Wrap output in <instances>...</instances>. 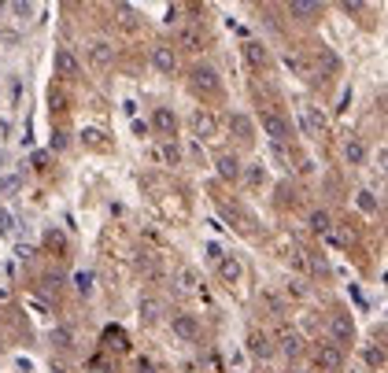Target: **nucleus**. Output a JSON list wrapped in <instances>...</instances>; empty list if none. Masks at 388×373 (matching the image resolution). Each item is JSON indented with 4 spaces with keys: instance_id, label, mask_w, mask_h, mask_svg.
Instances as JSON below:
<instances>
[{
    "instance_id": "7ed1b4c3",
    "label": "nucleus",
    "mask_w": 388,
    "mask_h": 373,
    "mask_svg": "<svg viewBox=\"0 0 388 373\" xmlns=\"http://www.w3.org/2000/svg\"><path fill=\"white\" fill-rule=\"evenodd\" d=\"M259 126H263V134L278 144V148H281L288 137H293V126H288V119L278 115V111H263V115H259Z\"/></svg>"
},
{
    "instance_id": "a211bd4d",
    "label": "nucleus",
    "mask_w": 388,
    "mask_h": 373,
    "mask_svg": "<svg viewBox=\"0 0 388 373\" xmlns=\"http://www.w3.org/2000/svg\"><path fill=\"white\" fill-rule=\"evenodd\" d=\"M215 263H218V278H222V281H230V285H233V281L240 278V263H237L233 255H218Z\"/></svg>"
},
{
    "instance_id": "ddd939ff",
    "label": "nucleus",
    "mask_w": 388,
    "mask_h": 373,
    "mask_svg": "<svg viewBox=\"0 0 388 373\" xmlns=\"http://www.w3.org/2000/svg\"><path fill=\"white\" fill-rule=\"evenodd\" d=\"M245 59L252 63V67L259 71V67H270V52H266V45H259V41H245Z\"/></svg>"
},
{
    "instance_id": "c756f323",
    "label": "nucleus",
    "mask_w": 388,
    "mask_h": 373,
    "mask_svg": "<svg viewBox=\"0 0 388 373\" xmlns=\"http://www.w3.org/2000/svg\"><path fill=\"white\" fill-rule=\"evenodd\" d=\"M119 15H122V26L126 30H137V19H134V8H115Z\"/></svg>"
},
{
    "instance_id": "5701e85b",
    "label": "nucleus",
    "mask_w": 388,
    "mask_h": 373,
    "mask_svg": "<svg viewBox=\"0 0 388 373\" xmlns=\"http://www.w3.org/2000/svg\"><path fill=\"white\" fill-rule=\"evenodd\" d=\"M366 362L374 366V369H384V348L377 344V348H366Z\"/></svg>"
},
{
    "instance_id": "2f4dec72",
    "label": "nucleus",
    "mask_w": 388,
    "mask_h": 373,
    "mask_svg": "<svg viewBox=\"0 0 388 373\" xmlns=\"http://www.w3.org/2000/svg\"><path fill=\"white\" fill-rule=\"evenodd\" d=\"M52 340H56L59 348H67V340H71V333H67V329H56V336H52Z\"/></svg>"
},
{
    "instance_id": "72a5a7b5",
    "label": "nucleus",
    "mask_w": 388,
    "mask_h": 373,
    "mask_svg": "<svg viewBox=\"0 0 388 373\" xmlns=\"http://www.w3.org/2000/svg\"><path fill=\"white\" fill-rule=\"evenodd\" d=\"M11 11H15V15H30L34 8H30V4H11Z\"/></svg>"
},
{
    "instance_id": "4468645a",
    "label": "nucleus",
    "mask_w": 388,
    "mask_h": 373,
    "mask_svg": "<svg viewBox=\"0 0 388 373\" xmlns=\"http://www.w3.org/2000/svg\"><path fill=\"white\" fill-rule=\"evenodd\" d=\"M278 348H281V355L296 359V355L303 351V340H300V333H296V329H281V333H278Z\"/></svg>"
},
{
    "instance_id": "f03ea898",
    "label": "nucleus",
    "mask_w": 388,
    "mask_h": 373,
    "mask_svg": "<svg viewBox=\"0 0 388 373\" xmlns=\"http://www.w3.org/2000/svg\"><path fill=\"white\" fill-rule=\"evenodd\" d=\"M311 359H314V366L322 373H336V369L344 366V351L336 348V344H329V340H318V344L311 348Z\"/></svg>"
},
{
    "instance_id": "393cba45",
    "label": "nucleus",
    "mask_w": 388,
    "mask_h": 373,
    "mask_svg": "<svg viewBox=\"0 0 388 373\" xmlns=\"http://www.w3.org/2000/svg\"><path fill=\"white\" fill-rule=\"evenodd\" d=\"M104 344L115 348V351H122V348H126V336H122L119 329H107V333H104Z\"/></svg>"
},
{
    "instance_id": "aec40b11",
    "label": "nucleus",
    "mask_w": 388,
    "mask_h": 373,
    "mask_svg": "<svg viewBox=\"0 0 388 373\" xmlns=\"http://www.w3.org/2000/svg\"><path fill=\"white\" fill-rule=\"evenodd\" d=\"M230 129L237 134V141H252V134H255V126H252L248 115H230Z\"/></svg>"
},
{
    "instance_id": "a878e982",
    "label": "nucleus",
    "mask_w": 388,
    "mask_h": 373,
    "mask_svg": "<svg viewBox=\"0 0 388 373\" xmlns=\"http://www.w3.org/2000/svg\"><path fill=\"white\" fill-rule=\"evenodd\" d=\"M48 104H52L56 111H67L71 100H67V93H63V89H52V93H48Z\"/></svg>"
},
{
    "instance_id": "dca6fc26",
    "label": "nucleus",
    "mask_w": 388,
    "mask_h": 373,
    "mask_svg": "<svg viewBox=\"0 0 388 373\" xmlns=\"http://www.w3.org/2000/svg\"><path fill=\"white\" fill-rule=\"evenodd\" d=\"M300 122H303V134L307 137H318L322 129H326V122H322V115L314 107H300Z\"/></svg>"
},
{
    "instance_id": "f257e3e1",
    "label": "nucleus",
    "mask_w": 388,
    "mask_h": 373,
    "mask_svg": "<svg viewBox=\"0 0 388 373\" xmlns=\"http://www.w3.org/2000/svg\"><path fill=\"white\" fill-rule=\"evenodd\" d=\"M189 89L200 96V100H215L222 96V78L215 67H207V63H196V67L189 71Z\"/></svg>"
},
{
    "instance_id": "f3484780",
    "label": "nucleus",
    "mask_w": 388,
    "mask_h": 373,
    "mask_svg": "<svg viewBox=\"0 0 388 373\" xmlns=\"http://www.w3.org/2000/svg\"><path fill=\"white\" fill-rule=\"evenodd\" d=\"M215 167H218V174L225 177V182H237V177H240V163H237V155H230V152H222L215 159Z\"/></svg>"
},
{
    "instance_id": "cd10ccee",
    "label": "nucleus",
    "mask_w": 388,
    "mask_h": 373,
    "mask_svg": "<svg viewBox=\"0 0 388 373\" xmlns=\"http://www.w3.org/2000/svg\"><path fill=\"white\" fill-rule=\"evenodd\" d=\"M177 281H182V292H192V288H196V273L182 270V273H177Z\"/></svg>"
},
{
    "instance_id": "9d476101",
    "label": "nucleus",
    "mask_w": 388,
    "mask_h": 373,
    "mask_svg": "<svg viewBox=\"0 0 388 373\" xmlns=\"http://www.w3.org/2000/svg\"><path fill=\"white\" fill-rule=\"evenodd\" d=\"M170 329H174V336H182V340H200V321L192 314H174Z\"/></svg>"
},
{
    "instance_id": "20e7f679",
    "label": "nucleus",
    "mask_w": 388,
    "mask_h": 373,
    "mask_svg": "<svg viewBox=\"0 0 388 373\" xmlns=\"http://www.w3.org/2000/svg\"><path fill=\"white\" fill-rule=\"evenodd\" d=\"M189 129L200 141H211V137H218V115H215V111H207V107H196V111H192V119H189Z\"/></svg>"
},
{
    "instance_id": "2eb2a0df",
    "label": "nucleus",
    "mask_w": 388,
    "mask_h": 373,
    "mask_svg": "<svg viewBox=\"0 0 388 373\" xmlns=\"http://www.w3.org/2000/svg\"><path fill=\"white\" fill-rule=\"evenodd\" d=\"M288 15H296L300 23H314L322 15V4H311V0H293V4H288Z\"/></svg>"
},
{
    "instance_id": "423d86ee",
    "label": "nucleus",
    "mask_w": 388,
    "mask_h": 373,
    "mask_svg": "<svg viewBox=\"0 0 388 373\" xmlns=\"http://www.w3.org/2000/svg\"><path fill=\"white\" fill-rule=\"evenodd\" d=\"M78 74H82V63H78V56L71 52V48H59V52H56V78H63V82H74Z\"/></svg>"
},
{
    "instance_id": "b1692460",
    "label": "nucleus",
    "mask_w": 388,
    "mask_h": 373,
    "mask_svg": "<svg viewBox=\"0 0 388 373\" xmlns=\"http://www.w3.org/2000/svg\"><path fill=\"white\" fill-rule=\"evenodd\" d=\"M141 314L148 318V321H152V318H159V300H152V296H144V300H141Z\"/></svg>"
},
{
    "instance_id": "4be33fe9",
    "label": "nucleus",
    "mask_w": 388,
    "mask_h": 373,
    "mask_svg": "<svg viewBox=\"0 0 388 373\" xmlns=\"http://www.w3.org/2000/svg\"><path fill=\"white\" fill-rule=\"evenodd\" d=\"M311 230H314V233H329V230H333L326 211H311Z\"/></svg>"
},
{
    "instance_id": "412c9836",
    "label": "nucleus",
    "mask_w": 388,
    "mask_h": 373,
    "mask_svg": "<svg viewBox=\"0 0 388 373\" xmlns=\"http://www.w3.org/2000/svg\"><path fill=\"white\" fill-rule=\"evenodd\" d=\"M285 63H288V67H293L300 78H311V67H307V59H303L300 52H288V56H285Z\"/></svg>"
},
{
    "instance_id": "f8f14e48",
    "label": "nucleus",
    "mask_w": 388,
    "mask_h": 373,
    "mask_svg": "<svg viewBox=\"0 0 388 373\" xmlns=\"http://www.w3.org/2000/svg\"><path fill=\"white\" fill-rule=\"evenodd\" d=\"M152 126H155V134H159V137H174V129H177V119H174V111H170V107H155V115H152Z\"/></svg>"
},
{
    "instance_id": "1a4fd4ad",
    "label": "nucleus",
    "mask_w": 388,
    "mask_h": 373,
    "mask_svg": "<svg viewBox=\"0 0 388 373\" xmlns=\"http://www.w3.org/2000/svg\"><path fill=\"white\" fill-rule=\"evenodd\" d=\"M152 63H155L159 74H174L177 71V52H174L170 45H155L152 48Z\"/></svg>"
},
{
    "instance_id": "c85d7f7f",
    "label": "nucleus",
    "mask_w": 388,
    "mask_h": 373,
    "mask_svg": "<svg viewBox=\"0 0 388 373\" xmlns=\"http://www.w3.org/2000/svg\"><path fill=\"white\" fill-rule=\"evenodd\" d=\"M248 182H252V185H263V182H266V170L259 167V163H255V167H248Z\"/></svg>"
},
{
    "instance_id": "473e14b6",
    "label": "nucleus",
    "mask_w": 388,
    "mask_h": 373,
    "mask_svg": "<svg viewBox=\"0 0 388 373\" xmlns=\"http://www.w3.org/2000/svg\"><path fill=\"white\" fill-rule=\"evenodd\" d=\"M78 288L89 292V288H93V273H82V278H78Z\"/></svg>"
},
{
    "instance_id": "9b49d317",
    "label": "nucleus",
    "mask_w": 388,
    "mask_h": 373,
    "mask_svg": "<svg viewBox=\"0 0 388 373\" xmlns=\"http://www.w3.org/2000/svg\"><path fill=\"white\" fill-rule=\"evenodd\" d=\"M341 152H344V163H348V167H363V163H366V144H363L359 137H344Z\"/></svg>"
},
{
    "instance_id": "6e6552de",
    "label": "nucleus",
    "mask_w": 388,
    "mask_h": 373,
    "mask_svg": "<svg viewBox=\"0 0 388 373\" xmlns=\"http://www.w3.org/2000/svg\"><path fill=\"white\" fill-rule=\"evenodd\" d=\"M89 63L96 71H111V63H115V48H111L107 41H93L89 45Z\"/></svg>"
},
{
    "instance_id": "f704fd0d",
    "label": "nucleus",
    "mask_w": 388,
    "mask_h": 373,
    "mask_svg": "<svg viewBox=\"0 0 388 373\" xmlns=\"http://www.w3.org/2000/svg\"><path fill=\"white\" fill-rule=\"evenodd\" d=\"M0 11H4V4H0Z\"/></svg>"
},
{
    "instance_id": "bb28decb",
    "label": "nucleus",
    "mask_w": 388,
    "mask_h": 373,
    "mask_svg": "<svg viewBox=\"0 0 388 373\" xmlns=\"http://www.w3.org/2000/svg\"><path fill=\"white\" fill-rule=\"evenodd\" d=\"M359 207L366 211V215H377V200H374V192H359Z\"/></svg>"
},
{
    "instance_id": "39448f33",
    "label": "nucleus",
    "mask_w": 388,
    "mask_h": 373,
    "mask_svg": "<svg viewBox=\"0 0 388 373\" xmlns=\"http://www.w3.org/2000/svg\"><path fill=\"white\" fill-rule=\"evenodd\" d=\"M329 344H336L344 351V344H351L355 340V321H351V314H344V311H336L333 318H329Z\"/></svg>"
},
{
    "instance_id": "6ab92c4d",
    "label": "nucleus",
    "mask_w": 388,
    "mask_h": 373,
    "mask_svg": "<svg viewBox=\"0 0 388 373\" xmlns=\"http://www.w3.org/2000/svg\"><path fill=\"white\" fill-rule=\"evenodd\" d=\"M248 351L255 355V359H270L274 348H270V340L263 333H248Z\"/></svg>"
},
{
    "instance_id": "0eeeda50",
    "label": "nucleus",
    "mask_w": 388,
    "mask_h": 373,
    "mask_svg": "<svg viewBox=\"0 0 388 373\" xmlns=\"http://www.w3.org/2000/svg\"><path fill=\"white\" fill-rule=\"evenodd\" d=\"M204 30H200V23H192V26H182L177 30V48H182V52H200L204 48Z\"/></svg>"
},
{
    "instance_id": "7c9ffc66",
    "label": "nucleus",
    "mask_w": 388,
    "mask_h": 373,
    "mask_svg": "<svg viewBox=\"0 0 388 373\" xmlns=\"http://www.w3.org/2000/svg\"><path fill=\"white\" fill-rule=\"evenodd\" d=\"M82 137H86V144H93V148H104V141H100L104 134H96V129H86Z\"/></svg>"
}]
</instances>
